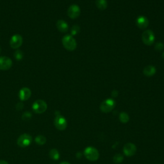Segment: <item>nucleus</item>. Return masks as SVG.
Returning a JSON list of instances; mask_svg holds the SVG:
<instances>
[{"mask_svg":"<svg viewBox=\"0 0 164 164\" xmlns=\"http://www.w3.org/2000/svg\"><path fill=\"white\" fill-rule=\"evenodd\" d=\"M62 44L64 47L68 51H72L76 49V42L72 35H66L62 39Z\"/></svg>","mask_w":164,"mask_h":164,"instance_id":"obj_1","label":"nucleus"},{"mask_svg":"<svg viewBox=\"0 0 164 164\" xmlns=\"http://www.w3.org/2000/svg\"><path fill=\"white\" fill-rule=\"evenodd\" d=\"M48 108L47 103L41 99H38L35 101L32 105V109L35 113L36 114H42L45 112Z\"/></svg>","mask_w":164,"mask_h":164,"instance_id":"obj_2","label":"nucleus"},{"mask_svg":"<svg viewBox=\"0 0 164 164\" xmlns=\"http://www.w3.org/2000/svg\"><path fill=\"white\" fill-rule=\"evenodd\" d=\"M84 155L90 161H94L98 160L99 157L98 151L93 147H87L84 150Z\"/></svg>","mask_w":164,"mask_h":164,"instance_id":"obj_3","label":"nucleus"},{"mask_svg":"<svg viewBox=\"0 0 164 164\" xmlns=\"http://www.w3.org/2000/svg\"><path fill=\"white\" fill-rule=\"evenodd\" d=\"M142 40L145 45H152L155 41V36L153 31L150 30H145L142 35Z\"/></svg>","mask_w":164,"mask_h":164,"instance_id":"obj_4","label":"nucleus"},{"mask_svg":"<svg viewBox=\"0 0 164 164\" xmlns=\"http://www.w3.org/2000/svg\"><path fill=\"white\" fill-rule=\"evenodd\" d=\"M116 106V101L113 99H107L100 105V110L104 113L111 112Z\"/></svg>","mask_w":164,"mask_h":164,"instance_id":"obj_5","label":"nucleus"},{"mask_svg":"<svg viewBox=\"0 0 164 164\" xmlns=\"http://www.w3.org/2000/svg\"><path fill=\"white\" fill-rule=\"evenodd\" d=\"M31 142L32 137L28 133H24L18 138L17 144L21 148H26L31 144Z\"/></svg>","mask_w":164,"mask_h":164,"instance_id":"obj_6","label":"nucleus"},{"mask_svg":"<svg viewBox=\"0 0 164 164\" xmlns=\"http://www.w3.org/2000/svg\"><path fill=\"white\" fill-rule=\"evenodd\" d=\"M54 126H55V127H57V129L61 131L65 130L67 126V122L66 119H65L64 117H63L60 114L57 115L54 121Z\"/></svg>","mask_w":164,"mask_h":164,"instance_id":"obj_7","label":"nucleus"},{"mask_svg":"<svg viewBox=\"0 0 164 164\" xmlns=\"http://www.w3.org/2000/svg\"><path fill=\"white\" fill-rule=\"evenodd\" d=\"M23 37L19 34L13 35L10 41V46L12 49H18L23 44Z\"/></svg>","mask_w":164,"mask_h":164,"instance_id":"obj_8","label":"nucleus"},{"mask_svg":"<svg viewBox=\"0 0 164 164\" xmlns=\"http://www.w3.org/2000/svg\"><path fill=\"white\" fill-rule=\"evenodd\" d=\"M68 16L72 20L78 18L80 15V8L77 5H71L67 10Z\"/></svg>","mask_w":164,"mask_h":164,"instance_id":"obj_9","label":"nucleus"},{"mask_svg":"<svg viewBox=\"0 0 164 164\" xmlns=\"http://www.w3.org/2000/svg\"><path fill=\"white\" fill-rule=\"evenodd\" d=\"M12 66V60L7 57H0V70L7 71Z\"/></svg>","mask_w":164,"mask_h":164,"instance_id":"obj_10","label":"nucleus"},{"mask_svg":"<svg viewBox=\"0 0 164 164\" xmlns=\"http://www.w3.org/2000/svg\"><path fill=\"white\" fill-rule=\"evenodd\" d=\"M123 151L126 156H132L135 154L137 151V148L135 145L133 143H127L124 146Z\"/></svg>","mask_w":164,"mask_h":164,"instance_id":"obj_11","label":"nucleus"},{"mask_svg":"<svg viewBox=\"0 0 164 164\" xmlns=\"http://www.w3.org/2000/svg\"><path fill=\"white\" fill-rule=\"evenodd\" d=\"M136 25L140 29H145L149 25V20L144 15L139 16L135 21Z\"/></svg>","mask_w":164,"mask_h":164,"instance_id":"obj_12","label":"nucleus"},{"mask_svg":"<svg viewBox=\"0 0 164 164\" xmlns=\"http://www.w3.org/2000/svg\"><path fill=\"white\" fill-rule=\"evenodd\" d=\"M31 95V92L30 88L27 87H24L21 88L19 93V97L21 101L28 100Z\"/></svg>","mask_w":164,"mask_h":164,"instance_id":"obj_13","label":"nucleus"},{"mask_svg":"<svg viewBox=\"0 0 164 164\" xmlns=\"http://www.w3.org/2000/svg\"><path fill=\"white\" fill-rule=\"evenodd\" d=\"M156 69L153 65H148L147 67H145L143 70L144 75L148 77L154 76L155 74L156 73Z\"/></svg>","mask_w":164,"mask_h":164,"instance_id":"obj_14","label":"nucleus"},{"mask_svg":"<svg viewBox=\"0 0 164 164\" xmlns=\"http://www.w3.org/2000/svg\"><path fill=\"white\" fill-rule=\"evenodd\" d=\"M57 29L62 33H65L69 30V26L67 23L64 20H59L56 24Z\"/></svg>","mask_w":164,"mask_h":164,"instance_id":"obj_15","label":"nucleus"},{"mask_svg":"<svg viewBox=\"0 0 164 164\" xmlns=\"http://www.w3.org/2000/svg\"><path fill=\"white\" fill-rule=\"evenodd\" d=\"M96 5L98 9L104 10L107 8L108 3L106 0H96Z\"/></svg>","mask_w":164,"mask_h":164,"instance_id":"obj_16","label":"nucleus"},{"mask_svg":"<svg viewBox=\"0 0 164 164\" xmlns=\"http://www.w3.org/2000/svg\"><path fill=\"white\" fill-rule=\"evenodd\" d=\"M49 157L54 160H58L60 158V154L59 151L57 149H52L49 151Z\"/></svg>","mask_w":164,"mask_h":164,"instance_id":"obj_17","label":"nucleus"},{"mask_svg":"<svg viewBox=\"0 0 164 164\" xmlns=\"http://www.w3.org/2000/svg\"><path fill=\"white\" fill-rule=\"evenodd\" d=\"M35 142L37 143L38 145H44L46 142V138L43 136V135H38L35 137Z\"/></svg>","mask_w":164,"mask_h":164,"instance_id":"obj_18","label":"nucleus"},{"mask_svg":"<svg viewBox=\"0 0 164 164\" xmlns=\"http://www.w3.org/2000/svg\"><path fill=\"white\" fill-rule=\"evenodd\" d=\"M119 120L122 123H127L130 120L129 116L126 112H121L119 115Z\"/></svg>","mask_w":164,"mask_h":164,"instance_id":"obj_19","label":"nucleus"},{"mask_svg":"<svg viewBox=\"0 0 164 164\" xmlns=\"http://www.w3.org/2000/svg\"><path fill=\"white\" fill-rule=\"evenodd\" d=\"M80 31V28L78 25H74L71 29V35H77Z\"/></svg>","mask_w":164,"mask_h":164,"instance_id":"obj_20","label":"nucleus"},{"mask_svg":"<svg viewBox=\"0 0 164 164\" xmlns=\"http://www.w3.org/2000/svg\"><path fill=\"white\" fill-rule=\"evenodd\" d=\"M31 114L29 112H25L23 113V116H22V119L23 121H29L30 119H31Z\"/></svg>","mask_w":164,"mask_h":164,"instance_id":"obj_21","label":"nucleus"},{"mask_svg":"<svg viewBox=\"0 0 164 164\" xmlns=\"http://www.w3.org/2000/svg\"><path fill=\"white\" fill-rule=\"evenodd\" d=\"M122 160H123V156L120 154H117V155H115L114 157V161L116 163H121L122 161Z\"/></svg>","mask_w":164,"mask_h":164,"instance_id":"obj_22","label":"nucleus"},{"mask_svg":"<svg viewBox=\"0 0 164 164\" xmlns=\"http://www.w3.org/2000/svg\"><path fill=\"white\" fill-rule=\"evenodd\" d=\"M23 53L21 51H17L14 54L15 58H16L17 60H21L23 59Z\"/></svg>","mask_w":164,"mask_h":164,"instance_id":"obj_23","label":"nucleus"},{"mask_svg":"<svg viewBox=\"0 0 164 164\" xmlns=\"http://www.w3.org/2000/svg\"><path fill=\"white\" fill-rule=\"evenodd\" d=\"M155 49L156 51H161V50H163L164 49V44L162 42H157L155 44Z\"/></svg>","mask_w":164,"mask_h":164,"instance_id":"obj_24","label":"nucleus"},{"mask_svg":"<svg viewBox=\"0 0 164 164\" xmlns=\"http://www.w3.org/2000/svg\"><path fill=\"white\" fill-rule=\"evenodd\" d=\"M16 108L18 110H22V109L23 108V104L22 103H17V105H16Z\"/></svg>","mask_w":164,"mask_h":164,"instance_id":"obj_25","label":"nucleus"},{"mask_svg":"<svg viewBox=\"0 0 164 164\" xmlns=\"http://www.w3.org/2000/svg\"><path fill=\"white\" fill-rule=\"evenodd\" d=\"M117 95H118V92L117 90H114L113 92H112V96H113V97H116V96H117Z\"/></svg>","mask_w":164,"mask_h":164,"instance_id":"obj_26","label":"nucleus"},{"mask_svg":"<svg viewBox=\"0 0 164 164\" xmlns=\"http://www.w3.org/2000/svg\"><path fill=\"white\" fill-rule=\"evenodd\" d=\"M0 164H8V163L5 160H0Z\"/></svg>","mask_w":164,"mask_h":164,"instance_id":"obj_27","label":"nucleus"},{"mask_svg":"<svg viewBox=\"0 0 164 164\" xmlns=\"http://www.w3.org/2000/svg\"><path fill=\"white\" fill-rule=\"evenodd\" d=\"M60 164H71V163L67 161H63V162H61Z\"/></svg>","mask_w":164,"mask_h":164,"instance_id":"obj_28","label":"nucleus"},{"mask_svg":"<svg viewBox=\"0 0 164 164\" xmlns=\"http://www.w3.org/2000/svg\"><path fill=\"white\" fill-rule=\"evenodd\" d=\"M161 57H162V59L164 60V52H163V54H161Z\"/></svg>","mask_w":164,"mask_h":164,"instance_id":"obj_29","label":"nucleus"},{"mask_svg":"<svg viewBox=\"0 0 164 164\" xmlns=\"http://www.w3.org/2000/svg\"><path fill=\"white\" fill-rule=\"evenodd\" d=\"M0 51H1V48H0Z\"/></svg>","mask_w":164,"mask_h":164,"instance_id":"obj_30","label":"nucleus"}]
</instances>
